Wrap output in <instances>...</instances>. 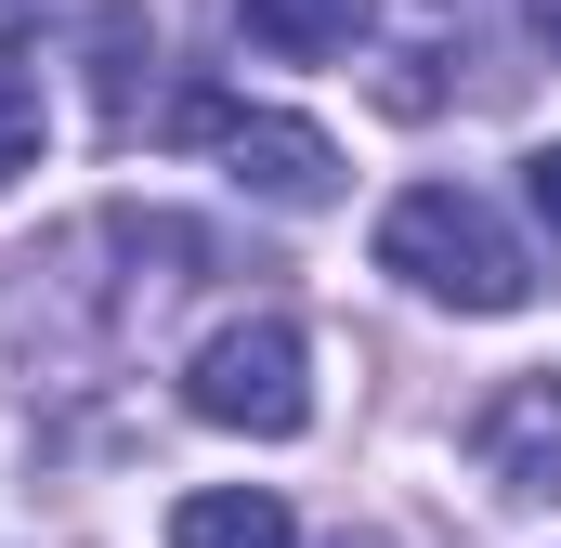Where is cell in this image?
Listing matches in <instances>:
<instances>
[{
  "label": "cell",
  "instance_id": "2",
  "mask_svg": "<svg viewBox=\"0 0 561 548\" xmlns=\"http://www.w3.org/2000/svg\"><path fill=\"white\" fill-rule=\"evenodd\" d=\"M183 406L209 418V431L287 444V431L313 418V353H300V327H287V313H236V327H209L196 366H183Z\"/></svg>",
  "mask_w": 561,
  "mask_h": 548
},
{
  "label": "cell",
  "instance_id": "3",
  "mask_svg": "<svg viewBox=\"0 0 561 548\" xmlns=\"http://www.w3.org/2000/svg\"><path fill=\"white\" fill-rule=\"evenodd\" d=\"M183 132L209 144L222 183L262 196V209H327V196H340V144L313 132V118H275V105H222V92H196Z\"/></svg>",
  "mask_w": 561,
  "mask_h": 548
},
{
  "label": "cell",
  "instance_id": "9",
  "mask_svg": "<svg viewBox=\"0 0 561 548\" xmlns=\"http://www.w3.org/2000/svg\"><path fill=\"white\" fill-rule=\"evenodd\" d=\"M523 196H536V222L561 236V144H536V157H523Z\"/></svg>",
  "mask_w": 561,
  "mask_h": 548
},
{
  "label": "cell",
  "instance_id": "8",
  "mask_svg": "<svg viewBox=\"0 0 561 548\" xmlns=\"http://www.w3.org/2000/svg\"><path fill=\"white\" fill-rule=\"evenodd\" d=\"M13 170H39V66L0 39V183Z\"/></svg>",
  "mask_w": 561,
  "mask_h": 548
},
{
  "label": "cell",
  "instance_id": "1",
  "mask_svg": "<svg viewBox=\"0 0 561 548\" xmlns=\"http://www.w3.org/2000/svg\"><path fill=\"white\" fill-rule=\"evenodd\" d=\"M379 274H405L444 313H523V300H536L523 236H510L470 183H405V196L379 209Z\"/></svg>",
  "mask_w": 561,
  "mask_h": 548
},
{
  "label": "cell",
  "instance_id": "11",
  "mask_svg": "<svg viewBox=\"0 0 561 548\" xmlns=\"http://www.w3.org/2000/svg\"><path fill=\"white\" fill-rule=\"evenodd\" d=\"M13 26H39V0H0V39H13Z\"/></svg>",
  "mask_w": 561,
  "mask_h": 548
},
{
  "label": "cell",
  "instance_id": "10",
  "mask_svg": "<svg viewBox=\"0 0 561 548\" xmlns=\"http://www.w3.org/2000/svg\"><path fill=\"white\" fill-rule=\"evenodd\" d=\"M523 13H536V39H549V53H561V0H523Z\"/></svg>",
  "mask_w": 561,
  "mask_h": 548
},
{
  "label": "cell",
  "instance_id": "4",
  "mask_svg": "<svg viewBox=\"0 0 561 548\" xmlns=\"http://www.w3.org/2000/svg\"><path fill=\"white\" fill-rule=\"evenodd\" d=\"M470 457H483V483L496 496H561V366H536V379H510V392H483V418H470Z\"/></svg>",
  "mask_w": 561,
  "mask_h": 548
},
{
  "label": "cell",
  "instance_id": "6",
  "mask_svg": "<svg viewBox=\"0 0 561 548\" xmlns=\"http://www.w3.org/2000/svg\"><path fill=\"white\" fill-rule=\"evenodd\" d=\"M236 26L287 53V66H313V53H353L366 39V0H236Z\"/></svg>",
  "mask_w": 561,
  "mask_h": 548
},
{
  "label": "cell",
  "instance_id": "7",
  "mask_svg": "<svg viewBox=\"0 0 561 548\" xmlns=\"http://www.w3.org/2000/svg\"><path fill=\"white\" fill-rule=\"evenodd\" d=\"M131 66H157V39H144L131 0H105V13H92V92H105V132H131Z\"/></svg>",
  "mask_w": 561,
  "mask_h": 548
},
{
  "label": "cell",
  "instance_id": "5",
  "mask_svg": "<svg viewBox=\"0 0 561 548\" xmlns=\"http://www.w3.org/2000/svg\"><path fill=\"white\" fill-rule=\"evenodd\" d=\"M170 548H300V523H287V496H262V483H209V496L170 510Z\"/></svg>",
  "mask_w": 561,
  "mask_h": 548
}]
</instances>
